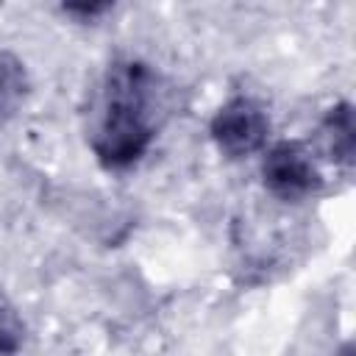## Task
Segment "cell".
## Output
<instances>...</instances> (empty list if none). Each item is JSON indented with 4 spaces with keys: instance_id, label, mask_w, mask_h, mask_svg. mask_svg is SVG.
<instances>
[{
    "instance_id": "5",
    "label": "cell",
    "mask_w": 356,
    "mask_h": 356,
    "mask_svg": "<svg viewBox=\"0 0 356 356\" xmlns=\"http://www.w3.org/2000/svg\"><path fill=\"white\" fill-rule=\"evenodd\" d=\"M325 139H328V153L334 161L350 164L353 156V125H350V111L348 106H339L328 122H325Z\"/></svg>"
},
{
    "instance_id": "2",
    "label": "cell",
    "mask_w": 356,
    "mask_h": 356,
    "mask_svg": "<svg viewBox=\"0 0 356 356\" xmlns=\"http://www.w3.org/2000/svg\"><path fill=\"white\" fill-rule=\"evenodd\" d=\"M261 178L267 192L278 200L295 203L309 197L320 186V170L312 159V150L300 142H278L267 150L261 161Z\"/></svg>"
},
{
    "instance_id": "1",
    "label": "cell",
    "mask_w": 356,
    "mask_h": 356,
    "mask_svg": "<svg viewBox=\"0 0 356 356\" xmlns=\"http://www.w3.org/2000/svg\"><path fill=\"white\" fill-rule=\"evenodd\" d=\"M153 106L156 75L142 61H117L103 81L92 134V147L106 167L122 170L142 159L153 139Z\"/></svg>"
},
{
    "instance_id": "3",
    "label": "cell",
    "mask_w": 356,
    "mask_h": 356,
    "mask_svg": "<svg viewBox=\"0 0 356 356\" xmlns=\"http://www.w3.org/2000/svg\"><path fill=\"white\" fill-rule=\"evenodd\" d=\"M270 120L264 108L250 97L228 100L211 120V139L228 159H245L264 147Z\"/></svg>"
},
{
    "instance_id": "7",
    "label": "cell",
    "mask_w": 356,
    "mask_h": 356,
    "mask_svg": "<svg viewBox=\"0 0 356 356\" xmlns=\"http://www.w3.org/2000/svg\"><path fill=\"white\" fill-rule=\"evenodd\" d=\"M64 11L75 14V17H97L103 14L114 0H58Z\"/></svg>"
},
{
    "instance_id": "6",
    "label": "cell",
    "mask_w": 356,
    "mask_h": 356,
    "mask_svg": "<svg viewBox=\"0 0 356 356\" xmlns=\"http://www.w3.org/2000/svg\"><path fill=\"white\" fill-rule=\"evenodd\" d=\"M19 339H22V325H19L17 314H14V309L0 295V350L19 348Z\"/></svg>"
},
{
    "instance_id": "4",
    "label": "cell",
    "mask_w": 356,
    "mask_h": 356,
    "mask_svg": "<svg viewBox=\"0 0 356 356\" xmlns=\"http://www.w3.org/2000/svg\"><path fill=\"white\" fill-rule=\"evenodd\" d=\"M28 92V75L17 56L0 50V120L11 117Z\"/></svg>"
}]
</instances>
